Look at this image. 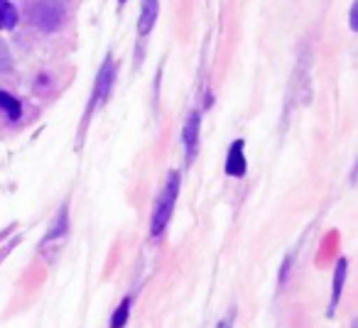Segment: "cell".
I'll list each match as a JSON object with an SVG mask.
<instances>
[{
    "mask_svg": "<svg viewBox=\"0 0 358 328\" xmlns=\"http://www.w3.org/2000/svg\"><path fill=\"white\" fill-rule=\"evenodd\" d=\"M177 194H179V174L177 172H169L167 181H164L162 191H159V196H157V204H155V211H152V223H150L152 238L162 235V230L167 228L169 218H172L174 204H177Z\"/></svg>",
    "mask_w": 358,
    "mask_h": 328,
    "instance_id": "cell-1",
    "label": "cell"
},
{
    "mask_svg": "<svg viewBox=\"0 0 358 328\" xmlns=\"http://www.w3.org/2000/svg\"><path fill=\"white\" fill-rule=\"evenodd\" d=\"M64 0H37L32 6V22L42 32H55L64 22Z\"/></svg>",
    "mask_w": 358,
    "mask_h": 328,
    "instance_id": "cell-2",
    "label": "cell"
},
{
    "mask_svg": "<svg viewBox=\"0 0 358 328\" xmlns=\"http://www.w3.org/2000/svg\"><path fill=\"white\" fill-rule=\"evenodd\" d=\"M113 81H115V64H113V59L108 57V59L103 61V66H101L99 76H96L94 96H91V110L108 98L110 89H113Z\"/></svg>",
    "mask_w": 358,
    "mask_h": 328,
    "instance_id": "cell-3",
    "label": "cell"
},
{
    "mask_svg": "<svg viewBox=\"0 0 358 328\" xmlns=\"http://www.w3.org/2000/svg\"><path fill=\"white\" fill-rule=\"evenodd\" d=\"M159 17V0H140V20H138V32L140 35H150Z\"/></svg>",
    "mask_w": 358,
    "mask_h": 328,
    "instance_id": "cell-4",
    "label": "cell"
},
{
    "mask_svg": "<svg viewBox=\"0 0 358 328\" xmlns=\"http://www.w3.org/2000/svg\"><path fill=\"white\" fill-rule=\"evenodd\" d=\"M182 142H185L187 149V162H192L196 154V147H199V113L189 115L185 130H182Z\"/></svg>",
    "mask_w": 358,
    "mask_h": 328,
    "instance_id": "cell-5",
    "label": "cell"
},
{
    "mask_svg": "<svg viewBox=\"0 0 358 328\" xmlns=\"http://www.w3.org/2000/svg\"><path fill=\"white\" fill-rule=\"evenodd\" d=\"M245 144L243 140H236L229 149V157H226V174L231 177H243L245 174Z\"/></svg>",
    "mask_w": 358,
    "mask_h": 328,
    "instance_id": "cell-6",
    "label": "cell"
},
{
    "mask_svg": "<svg viewBox=\"0 0 358 328\" xmlns=\"http://www.w3.org/2000/svg\"><path fill=\"white\" fill-rule=\"evenodd\" d=\"M343 282H346V260H338L336 269H334V289H331V304H329V313H334L338 299H341Z\"/></svg>",
    "mask_w": 358,
    "mask_h": 328,
    "instance_id": "cell-7",
    "label": "cell"
},
{
    "mask_svg": "<svg viewBox=\"0 0 358 328\" xmlns=\"http://www.w3.org/2000/svg\"><path fill=\"white\" fill-rule=\"evenodd\" d=\"M66 221H69V209L66 206H62L59 209V214H57V218H55V225H52V230L45 235V243H50V240H57V238H64V233H66Z\"/></svg>",
    "mask_w": 358,
    "mask_h": 328,
    "instance_id": "cell-8",
    "label": "cell"
},
{
    "mask_svg": "<svg viewBox=\"0 0 358 328\" xmlns=\"http://www.w3.org/2000/svg\"><path fill=\"white\" fill-rule=\"evenodd\" d=\"M17 25V10L10 0H0V30H13Z\"/></svg>",
    "mask_w": 358,
    "mask_h": 328,
    "instance_id": "cell-9",
    "label": "cell"
},
{
    "mask_svg": "<svg viewBox=\"0 0 358 328\" xmlns=\"http://www.w3.org/2000/svg\"><path fill=\"white\" fill-rule=\"evenodd\" d=\"M0 110L8 115L10 120H17L22 115V105H20V100L17 98H13L10 94H3L0 91Z\"/></svg>",
    "mask_w": 358,
    "mask_h": 328,
    "instance_id": "cell-10",
    "label": "cell"
},
{
    "mask_svg": "<svg viewBox=\"0 0 358 328\" xmlns=\"http://www.w3.org/2000/svg\"><path fill=\"white\" fill-rule=\"evenodd\" d=\"M128 316H130V299H123L115 308L113 318H110V328H123L128 323Z\"/></svg>",
    "mask_w": 358,
    "mask_h": 328,
    "instance_id": "cell-11",
    "label": "cell"
},
{
    "mask_svg": "<svg viewBox=\"0 0 358 328\" xmlns=\"http://www.w3.org/2000/svg\"><path fill=\"white\" fill-rule=\"evenodd\" d=\"M219 328H234V311H231L229 318H224V323H219Z\"/></svg>",
    "mask_w": 358,
    "mask_h": 328,
    "instance_id": "cell-12",
    "label": "cell"
},
{
    "mask_svg": "<svg viewBox=\"0 0 358 328\" xmlns=\"http://www.w3.org/2000/svg\"><path fill=\"white\" fill-rule=\"evenodd\" d=\"M356 8L358 6H351V30H356Z\"/></svg>",
    "mask_w": 358,
    "mask_h": 328,
    "instance_id": "cell-13",
    "label": "cell"
},
{
    "mask_svg": "<svg viewBox=\"0 0 358 328\" xmlns=\"http://www.w3.org/2000/svg\"><path fill=\"white\" fill-rule=\"evenodd\" d=\"M13 245H15V243H13ZM13 245H10V248H13ZM10 248H8V250H10ZM8 250H3V253H0V258H6V253H8Z\"/></svg>",
    "mask_w": 358,
    "mask_h": 328,
    "instance_id": "cell-14",
    "label": "cell"
},
{
    "mask_svg": "<svg viewBox=\"0 0 358 328\" xmlns=\"http://www.w3.org/2000/svg\"><path fill=\"white\" fill-rule=\"evenodd\" d=\"M118 3H120V6H125V3H128V0H118Z\"/></svg>",
    "mask_w": 358,
    "mask_h": 328,
    "instance_id": "cell-15",
    "label": "cell"
}]
</instances>
